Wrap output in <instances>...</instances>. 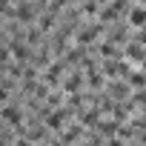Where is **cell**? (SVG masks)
<instances>
[{
    "label": "cell",
    "instance_id": "obj_2",
    "mask_svg": "<svg viewBox=\"0 0 146 146\" xmlns=\"http://www.w3.org/2000/svg\"><path fill=\"white\" fill-rule=\"evenodd\" d=\"M0 117L9 120V123H17V120H20V109H17L15 103H9L6 109H0Z\"/></svg>",
    "mask_w": 146,
    "mask_h": 146
},
{
    "label": "cell",
    "instance_id": "obj_5",
    "mask_svg": "<svg viewBox=\"0 0 146 146\" xmlns=\"http://www.w3.org/2000/svg\"><path fill=\"white\" fill-rule=\"evenodd\" d=\"M109 92H112L115 98H123V95H126V86H123V83H112V86H109Z\"/></svg>",
    "mask_w": 146,
    "mask_h": 146
},
{
    "label": "cell",
    "instance_id": "obj_7",
    "mask_svg": "<svg viewBox=\"0 0 146 146\" xmlns=\"http://www.w3.org/2000/svg\"><path fill=\"white\" fill-rule=\"evenodd\" d=\"M143 72H146V57H143Z\"/></svg>",
    "mask_w": 146,
    "mask_h": 146
},
{
    "label": "cell",
    "instance_id": "obj_3",
    "mask_svg": "<svg viewBox=\"0 0 146 146\" xmlns=\"http://www.w3.org/2000/svg\"><path fill=\"white\" fill-rule=\"evenodd\" d=\"M80 83H83V75H80V72L69 75V80H66V92H78V89H80Z\"/></svg>",
    "mask_w": 146,
    "mask_h": 146
},
{
    "label": "cell",
    "instance_id": "obj_4",
    "mask_svg": "<svg viewBox=\"0 0 146 146\" xmlns=\"http://www.w3.org/2000/svg\"><path fill=\"white\" fill-rule=\"evenodd\" d=\"M100 54H106V57H120L117 46H112V43H103V46H100Z\"/></svg>",
    "mask_w": 146,
    "mask_h": 146
},
{
    "label": "cell",
    "instance_id": "obj_1",
    "mask_svg": "<svg viewBox=\"0 0 146 146\" xmlns=\"http://www.w3.org/2000/svg\"><path fill=\"white\" fill-rule=\"evenodd\" d=\"M129 26L132 29H146V6H135L129 12Z\"/></svg>",
    "mask_w": 146,
    "mask_h": 146
},
{
    "label": "cell",
    "instance_id": "obj_6",
    "mask_svg": "<svg viewBox=\"0 0 146 146\" xmlns=\"http://www.w3.org/2000/svg\"><path fill=\"white\" fill-rule=\"evenodd\" d=\"M137 43H140V46H146V29H140V32H137Z\"/></svg>",
    "mask_w": 146,
    "mask_h": 146
}]
</instances>
